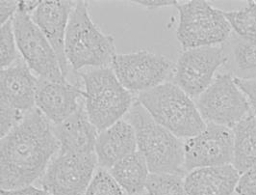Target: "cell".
<instances>
[{"instance_id":"cell-15","label":"cell","mask_w":256,"mask_h":195,"mask_svg":"<svg viewBox=\"0 0 256 195\" xmlns=\"http://www.w3.org/2000/svg\"><path fill=\"white\" fill-rule=\"evenodd\" d=\"M38 80L30 68L22 61L1 69V104H6L24 114L31 111L36 105Z\"/></svg>"},{"instance_id":"cell-33","label":"cell","mask_w":256,"mask_h":195,"mask_svg":"<svg viewBox=\"0 0 256 195\" xmlns=\"http://www.w3.org/2000/svg\"><path fill=\"white\" fill-rule=\"evenodd\" d=\"M231 195H238V194H237V193H236V192H234V193H233V194H231Z\"/></svg>"},{"instance_id":"cell-30","label":"cell","mask_w":256,"mask_h":195,"mask_svg":"<svg viewBox=\"0 0 256 195\" xmlns=\"http://www.w3.org/2000/svg\"><path fill=\"white\" fill-rule=\"evenodd\" d=\"M1 195H48L44 188H38L31 184L14 188V189H1Z\"/></svg>"},{"instance_id":"cell-19","label":"cell","mask_w":256,"mask_h":195,"mask_svg":"<svg viewBox=\"0 0 256 195\" xmlns=\"http://www.w3.org/2000/svg\"><path fill=\"white\" fill-rule=\"evenodd\" d=\"M109 172L128 195H141L146 190L150 174L148 163L139 151L116 162Z\"/></svg>"},{"instance_id":"cell-6","label":"cell","mask_w":256,"mask_h":195,"mask_svg":"<svg viewBox=\"0 0 256 195\" xmlns=\"http://www.w3.org/2000/svg\"><path fill=\"white\" fill-rule=\"evenodd\" d=\"M176 7L180 14L176 37L183 51L218 46L230 38L232 28L224 11L207 1L192 0Z\"/></svg>"},{"instance_id":"cell-20","label":"cell","mask_w":256,"mask_h":195,"mask_svg":"<svg viewBox=\"0 0 256 195\" xmlns=\"http://www.w3.org/2000/svg\"><path fill=\"white\" fill-rule=\"evenodd\" d=\"M234 167L242 174L256 163V117L244 118L233 128Z\"/></svg>"},{"instance_id":"cell-21","label":"cell","mask_w":256,"mask_h":195,"mask_svg":"<svg viewBox=\"0 0 256 195\" xmlns=\"http://www.w3.org/2000/svg\"><path fill=\"white\" fill-rule=\"evenodd\" d=\"M228 47L230 51H224L228 61H231L233 72L238 75L235 78H256V40L246 39L232 33Z\"/></svg>"},{"instance_id":"cell-32","label":"cell","mask_w":256,"mask_h":195,"mask_svg":"<svg viewBox=\"0 0 256 195\" xmlns=\"http://www.w3.org/2000/svg\"><path fill=\"white\" fill-rule=\"evenodd\" d=\"M42 1H18V11L32 15L38 7Z\"/></svg>"},{"instance_id":"cell-1","label":"cell","mask_w":256,"mask_h":195,"mask_svg":"<svg viewBox=\"0 0 256 195\" xmlns=\"http://www.w3.org/2000/svg\"><path fill=\"white\" fill-rule=\"evenodd\" d=\"M59 147L52 122L38 108L27 112L1 137V189L22 187L42 178Z\"/></svg>"},{"instance_id":"cell-7","label":"cell","mask_w":256,"mask_h":195,"mask_svg":"<svg viewBox=\"0 0 256 195\" xmlns=\"http://www.w3.org/2000/svg\"><path fill=\"white\" fill-rule=\"evenodd\" d=\"M206 124L232 129L252 113L248 99L230 74L218 75L196 101Z\"/></svg>"},{"instance_id":"cell-29","label":"cell","mask_w":256,"mask_h":195,"mask_svg":"<svg viewBox=\"0 0 256 195\" xmlns=\"http://www.w3.org/2000/svg\"><path fill=\"white\" fill-rule=\"evenodd\" d=\"M18 8V1H1L0 2V23L1 26L13 19Z\"/></svg>"},{"instance_id":"cell-27","label":"cell","mask_w":256,"mask_h":195,"mask_svg":"<svg viewBox=\"0 0 256 195\" xmlns=\"http://www.w3.org/2000/svg\"><path fill=\"white\" fill-rule=\"evenodd\" d=\"M235 192L238 195H256V163L240 175Z\"/></svg>"},{"instance_id":"cell-26","label":"cell","mask_w":256,"mask_h":195,"mask_svg":"<svg viewBox=\"0 0 256 195\" xmlns=\"http://www.w3.org/2000/svg\"><path fill=\"white\" fill-rule=\"evenodd\" d=\"M1 109V121H0V133L1 137L5 136L9 131L24 119V113L16 110L6 104H0Z\"/></svg>"},{"instance_id":"cell-17","label":"cell","mask_w":256,"mask_h":195,"mask_svg":"<svg viewBox=\"0 0 256 195\" xmlns=\"http://www.w3.org/2000/svg\"><path fill=\"white\" fill-rule=\"evenodd\" d=\"M138 145L133 126L120 120L98 133L94 154L100 168L109 170L122 158L137 152Z\"/></svg>"},{"instance_id":"cell-9","label":"cell","mask_w":256,"mask_h":195,"mask_svg":"<svg viewBox=\"0 0 256 195\" xmlns=\"http://www.w3.org/2000/svg\"><path fill=\"white\" fill-rule=\"evenodd\" d=\"M14 32L18 52L38 78L60 81L66 79L56 52L28 14L16 11Z\"/></svg>"},{"instance_id":"cell-25","label":"cell","mask_w":256,"mask_h":195,"mask_svg":"<svg viewBox=\"0 0 256 195\" xmlns=\"http://www.w3.org/2000/svg\"><path fill=\"white\" fill-rule=\"evenodd\" d=\"M83 195H124V191L109 170L100 168Z\"/></svg>"},{"instance_id":"cell-11","label":"cell","mask_w":256,"mask_h":195,"mask_svg":"<svg viewBox=\"0 0 256 195\" xmlns=\"http://www.w3.org/2000/svg\"><path fill=\"white\" fill-rule=\"evenodd\" d=\"M98 165L96 154H57L40 178L48 195H83L88 188Z\"/></svg>"},{"instance_id":"cell-18","label":"cell","mask_w":256,"mask_h":195,"mask_svg":"<svg viewBox=\"0 0 256 195\" xmlns=\"http://www.w3.org/2000/svg\"><path fill=\"white\" fill-rule=\"evenodd\" d=\"M240 175L233 164L202 167L190 171L184 184L188 195H231Z\"/></svg>"},{"instance_id":"cell-16","label":"cell","mask_w":256,"mask_h":195,"mask_svg":"<svg viewBox=\"0 0 256 195\" xmlns=\"http://www.w3.org/2000/svg\"><path fill=\"white\" fill-rule=\"evenodd\" d=\"M59 141L60 155H90L94 153L98 130L90 122L83 104L63 123L53 126Z\"/></svg>"},{"instance_id":"cell-22","label":"cell","mask_w":256,"mask_h":195,"mask_svg":"<svg viewBox=\"0 0 256 195\" xmlns=\"http://www.w3.org/2000/svg\"><path fill=\"white\" fill-rule=\"evenodd\" d=\"M224 13L236 35L256 40V1H250L240 9Z\"/></svg>"},{"instance_id":"cell-2","label":"cell","mask_w":256,"mask_h":195,"mask_svg":"<svg viewBox=\"0 0 256 195\" xmlns=\"http://www.w3.org/2000/svg\"><path fill=\"white\" fill-rule=\"evenodd\" d=\"M126 120L135 130L138 151L150 173L184 174V142L181 138L158 124L137 101L128 111Z\"/></svg>"},{"instance_id":"cell-10","label":"cell","mask_w":256,"mask_h":195,"mask_svg":"<svg viewBox=\"0 0 256 195\" xmlns=\"http://www.w3.org/2000/svg\"><path fill=\"white\" fill-rule=\"evenodd\" d=\"M228 61L224 47H202L183 51L174 67V83L198 98L213 82L216 72Z\"/></svg>"},{"instance_id":"cell-23","label":"cell","mask_w":256,"mask_h":195,"mask_svg":"<svg viewBox=\"0 0 256 195\" xmlns=\"http://www.w3.org/2000/svg\"><path fill=\"white\" fill-rule=\"evenodd\" d=\"M146 191V195H188L182 175L166 173H150Z\"/></svg>"},{"instance_id":"cell-14","label":"cell","mask_w":256,"mask_h":195,"mask_svg":"<svg viewBox=\"0 0 256 195\" xmlns=\"http://www.w3.org/2000/svg\"><path fill=\"white\" fill-rule=\"evenodd\" d=\"M74 4V1H42L31 15L32 21L56 52L64 78L68 73V63L64 53V38Z\"/></svg>"},{"instance_id":"cell-5","label":"cell","mask_w":256,"mask_h":195,"mask_svg":"<svg viewBox=\"0 0 256 195\" xmlns=\"http://www.w3.org/2000/svg\"><path fill=\"white\" fill-rule=\"evenodd\" d=\"M84 107L98 132L126 115L134 104L131 92L120 82L113 69L94 68L80 73Z\"/></svg>"},{"instance_id":"cell-8","label":"cell","mask_w":256,"mask_h":195,"mask_svg":"<svg viewBox=\"0 0 256 195\" xmlns=\"http://www.w3.org/2000/svg\"><path fill=\"white\" fill-rule=\"evenodd\" d=\"M113 71L128 91L150 90L165 83L174 72V63L162 54L148 51L116 54L112 60Z\"/></svg>"},{"instance_id":"cell-28","label":"cell","mask_w":256,"mask_h":195,"mask_svg":"<svg viewBox=\"0 0 256 195\" xmlns=\"http://www.w3.org/2000/svg\"><path fill=\"white\" fill-rule=\"evenodd\" d=\"M235 81L246 95L252 113L256 117V78H235Z\"/></svg>"},{"instance_id":"cell-12","label":"cell","mask_w":256,"mask_h":195,"mask_svg":"<svg viewBox=\"0 0 256 195\" xmlns=\"http://www.w3.org/2000/svg\"><path fill=\"white\" fill-rule=\"evenodd\" d=\"M233 131L230 128L207 124L200 133L184 142V169L232 164Z\"/></svg>"},{"instance_id":"cell-4","label":"cell","mask_w":256,"mask_h":195,"mask_svg":"<svg viewBox=\"0 0 256 195\" xmlns=\"http://www.w3.org/2000/svg\"><path fill=\"white\" fill-rule=\"evenodd\" d=\"M137 102L154 120L180 138H190L206 128L196 104L172 82L138 94Z\"/></svg>"},{"instance_id":"cell-24","label":"cell","mask_w":256,"mask_h":195,"mask_svg":"<svg viewBox=\"0 0 256 195\" xmlns=\"http://www.w3.org/2000/svg\"><path fill=\"white\" fill-rule=\"evenodd\" d=\"M18 49L14 32L13 19L1 26L0 65L1 69L14 65L18 60Z\"/></svg>"},{"instance_id":"cell-3","label":"cell","mask_w":256,"mask_h":195,"mask_svg":"<svg viewBox=\"0 0 256 195\" xmlns=\"http://www.w3.org/2000/svg\"><path fill=\"white\" fill-rule=\"evenodd\" d=\"M64 53L68 65L74 71L85 67L105 68L112 64L116 55L114 38L104 34L92 21L86 1H76L70 13Z\"/></svg>"},{"instance_id":"cell-31","label":"cell","mask_w":256,"mask_h":195,"mask_svg":"<svg viewBox=\"0 0 256 195\" xmlns=\"http://www.w3.org/2000/svg\"><path fill=\"white\" fill-rule=\"evenodd\" d=\"M131 2L150 10L168 7V6H176L178 3V1H174V0L172 1V0H139V1H131Z\"/></svg>"},{"instance_id":"cell-13","label":"cell","mask_w":256,"mask_h":195,"mask_svg":"<svg viewBox=\"0 0 256 195\" xmlns=\"http://www.w3.org/2000/svg\"><path fill=\"white\" fill-rule=\"evenodd\" d=\"M83 91L78 84L66 79L60 81L38 78L36 106L53 125H59L70 117L82 105Z\"/></svg>"}]
</instances>
